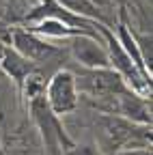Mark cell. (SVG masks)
Wrapping results in <instances>:
<instances>
[{
	"label": "cell",
	"instance_id": "cell-11",
	"mask_svg": "<svg viewBox=\"0 0 153 155\" xmlns=\"http://www.w3.org/2000/svg\"><path fill=\"white\" fill-rule=\"evenodd\" d=\"M131 37H134V41H136V45L140 50V56H142L147 69L153 73V37H151V28L142 30V32H138L136 28H131Z\"/></svg>",
	"mask_w": 153,
	"mask_h": 155
},
{
	"label": "cell",
	"instance_id": "cell-13",
	"mask_svg": "<svg viewBox=\"0 0 153 155\" xmlns=\"http://www.w3.org/2000/svg\"><path fill=\"white\" fill-rule=\"evenodd\" d=\"M114 155H153V153H151V147H125V149H119Z\"/></svg>",
	"mask_w": 153,
	"mask_h": 155
},
{
	"label": "cell",
	"instance_id": "cell-5",
	"mask_svg": "<svg viewBox=\"0 0 153 155\" xmlns=\"http://www.w3.org/2000/svg\"><path fill=\"white\" fill-rule=\"evenodd\" d=\"M11 48L17 50L22 56H26L28 61H32L35 65L50 63L56 54H61V48L54 45L52 39L48 41L45 37L37 35L32 30H24V28L11 30Z\"/></svg>",
	"mask_w": 153,
	"mask_h": 155
},
{
	"label": "cell",
	"instance_id": "cell-2",
	"mask_svg": "<svg viewBox=\"0 0 153 155\" xmlns=\"http://www.w3.org/2000/svg\"><path fill=\"white\" fill-rule=\"evenodd\" d=\"M26 108H28L30 119H32L37 131H39L41 140H43V147H45L48 155H65L75 144V140L67 134V129L63 125V119L50 110V106L43 99V95L37 97V99L26 101Z\"/></svg>",
	"mask_w": 153,
	"mask_h": 155
},
{
	"label": "cell",
	"instance_id": "cell-1",
	"mask_svg": "<svg viewBox=\"0 0 153 155\" xmlns=\"http://www.w3.org/2000/svg\"><path fill=\"white\" fill-rule=\"evenodd\" d=\"M73 75H75L78 93L86 97L93 108H97L99 112H108V114H114L117 97L129 88L112 67H104V69L82 67L80 73L73 71Z\"/></svg>",
	"mask_w": 153,
	"mask_h": 155
},
{
	"label": "cell",
	"instance_id": "cell-10",
	"mask_svg": "<svg viewBox=\"0 0 153 155\" xmlns=\"http://www.w3.org/2000/svg\"><path fill=\"white\" fill-rule=\"evenodd\" d=\"M45 82H48L45 73H43L39 67H37L32 73H28V75L24 78L22 86L17 88V91L22 93L24 101H30V99H37V97H41V95H43V91H45Z\"/></svg>",
	"mask_w": 153,
	"mask_h": 155
},
{
	"label": "cell",
	"instance_id": "cell-9",
	"mask_svg": "<svg viewBox=\"0 0 153 155\" xmlns=\"http://www.w3.org/2000/svg\"><path fill=\"white\" fill-rule=\"evenodd\" d=\"M37 35H41L45 39H69L73 35H86L78 28H71L67 24H63L61 19H56V17H41V19H37V22L32 24V28H28Z\"/></svg>",
	"mask_w": 153,
	"mask_h": 155
},
{
	"label": "cell",
	"instance_id": "cell-15",
	"mask_svg": "<svg viewBox=\"0 0 153 155\" xmlns=\"http://www.w3.org/2000/svg\"><path fill=\"white\" fill-rule=\"evenodd\" d=\"M5 48H7V45H2V43H0V58H2V52H5Z\"/></svg>",
	"mask_w": 153,
	"mask_h": 155
},
{
	"label": "cell",
	"instance_id": "cell-16",
	"mask_svg": "<svg viewBox=\"0 0 153 155\" xmlns=\"http://www.w3.org/2000/svg\"><path fill=\"white\" fill-rule=\"evenodd\" d=\"M129 2H131V5H138V0H129Z\"/></svg>",
	"mask_w": 153,
	"mask_h": 155
},
{
	"label": "cell",
	"instance_id": "cell-6",
	"mask_svg": "<svg viewBox=\"0 0 153 155\" xmlns=\"http://www.w3.org/2000/svg\"><path fill=\"white\" fill-rule=\"evenodd\" d=\"M114 114L123 116V119L138 123V125H151L153 116H151V97H145L140 93H134L131 88H127L125 93H121L117 97V108Z\"/></svg>",
	"mask_w": 153,
	"mask_h": 155
},
{
	"label": "cell",
	"instance_id": "cell-12",
	"mask_svg": "<svg viewBox=\"0 0 153 155\" xmlns=\"http://www.w3.org/2000/svg\"><path fill=\"white\" fill-rule=\"evenodd\" d=\"M65 155H104V151L97 147V142H84V144L75 142Z\"/></svg>",
	"mask_w": 153,
	"mask_h": 155
},
{
	"label": "cell",
	"instance_id": "cell-14",
	"mask_svg": "<svg viewBox=\"0 0 153 155\" xmlns=\"http://www.w3.org/2000/svg\"><path fill=\"white\" fill-rule=\"evenodd\" d=\"M108 2H110L112 7H119V9H129V7H131L129 0H108Z\"/></svg>",
	"mask_w": 153,
	"mask_h": 155
},
{
	"label": "cell",
	"instance_id": "cell-3",
	"mask_svg": "<svg viewBox=\"0 0 153 155\" xmlns=\"http://www.w3.org/2000/svg\"><path fill=\"white\" fill-rule=\"evenodd\" d=\"M43 99L56 116H67L78 110L80 106V93L75 86V75L71 69H56L45 82Z\"/></svg>",
	"mask_w": 153,
	"mask_h": 155
},
{
	"label": "cell",
	"instance_id": "cell-4",
	"mask_svg": "<svg viewBox=\"0 0 153 155\" xmlns=\"http://www.w3.org/2000/svg\"><path fill=\"white\" fill-rule=\"evenodd\" d=\"M69 54L80 67L86 69H104L110 67L108 50L104 45L101 35H73L69 37Z\"/></svg>",
	"mask_w": 153,
	"mask_h": 155
},
{
	"label": "cell",
	"instance_id": "cell-7",
	"mask_svg": "<svg viewBox=\"0 0 153 155\" xmlns=\"http://www.w3.org/2000/svg\"><path fill=\"white\" fill-rule=\"evenodd\" d=\"M35 69H37V65L32 61H28L26 56H22L17 50H13L11 45L5 48L2 58H0V73H2L7 80H11L15 88H20L24 78L28 73H32Z\"/></svg>",
	"mask_w": 153,
	"mask_h": 155
},
{
	"label": "cell",
	"instance_id": "cell-17",
	"mask_svg": "<svg viewBox=\"0 0 153 155\" xmlns=\"http://www.w3.org/2000/svg\"><path fill=\"white\" fill-rule=\"evenodd\" d=\"M0 153H2V151H0Z\"/></svg>",
	"mask_w": 153,
	"mask_h": 155
},
{
	"label": "cell",
	"instance_id": "cell-8",
	"mask_svg": "<svg viewBox=\"0 0 153 155\" xmlns=\"http://www.w3.org/2000/svg\"><path fill=\"white\" fill-rule=\"evenodd\" d=\"M58 2L63 9L80 15V17H86V19H93V22H99V24H106V26H114V17L108 15L106 9H112V7H104L99 5L97 0H54Z\"/></svg>",
	"mask_w": 153,
	"mask_h": 155
}]
</instances>
